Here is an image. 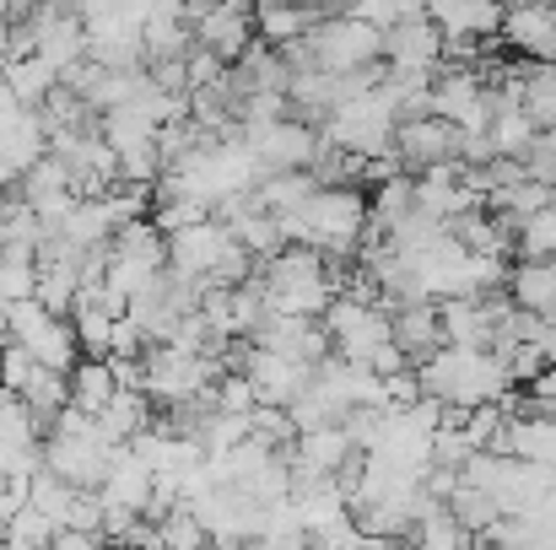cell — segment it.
Returning a JSON list of instances; mask_svg holds the SVG:
<instances>
[{"label": "cell", "mask_w": 556, "mask_h": 550, "mask_svg": "<svg viewBox=\"0 0 556 550\" xmlns=\"http://www.w3.org/2000/svg\"><path fill=\"white\" fill-rule=\"evenodd\" d=\"M519 168H525V179H541V183H552L556 189V141L546 136V130L530 141V152L519 157Z\"/></svg>", "instance_id": "cell-38"}, {"label": "cell", "mask_w": 556, "mask_h": 550, "mask_svg": "<svg viewBox=\"0 0 556 550\" xmlns=\"http://www.w3.org/2000/svg\"><path fill=\"white\" fill-rule=\"evenodd\" d=\"M346 16H363L378 33H389L405 16H421V0H346Z\"/></svg>", "instance_id": "cell-31"}, {"label": "cell", "mask_w": 556, "mask_h": 550, "mask_svg": "<svg viewBox=\"0 0 556 550\" xmlns=\"http://www.w3.org/2000/svg\"><path fill=\"white\" fill-rule=\"evenodd\" d=\"M476 550H497V546H481V540H476Z\"/></svg>", "instance_id": "cell-48"}, {"label": "cell", "mask_w": 556, "mask_h": 550, "mask_svg": "<svg viewBox=\"0 0 556 550\" xmlns=\"http://www.w3.org/2000/svg\"><path fill=\"white\" fill-rule=\"evenodd\" d=\"M49 550H109L98 535H76V529H54V540H49Z\"/></svg>", "instance_id": "cell-43"}, {"label": "cell", "mask_w": 556, "mask_h": 550, "mask_svg": "<svg viewBox=\"0 0 556 550\" xmlns=\"http://www.w3.org/2000/svg\"><path fill=\"white\" fill-rule=\"evenodd\" d=\"M503 43L514 54H525L530 65L556 60V5L552 0H508L503 5Z\"/></svg>", "instance_id": "cell-7"}, {"label": "cell", "mask_w": 556, "mask_h": 550, "mask_svg": "<svg viewBox=\"0 0 556 550\" xmlns=\"http://www.w3.org/2000/svg\"><path fill=\"white\" fill-rule=\"evenodd\" d=\"M157 529H163V546L168 550H200L205 546V529H200V519L189 513L185 502H179L174 513H163V519H157Z\"/></svg>", "instance_id": "cell-33"}, {"label": "cell", "mask_w": 556, "mask_h": 550, "mask_svg": "<svg viewBox=\"0 0 556 550\" xmlns=\"http://www.w3.org/2000/svg\"><path fill=\"white\" fill-rule=\"evenodd\" d=\"M109 254H114V259L152 265V270H168V232H157V227H152V216L125 221V227L109 238Z\"/></svg>", "instance_id": "cell-18"}, {"label": "cell", "mask_w": 556, "mask_h": 550, "mask_svg": "<svg viewBox=\"0 0 556 550\" xmlns=\"http://www.w3.org/2000/svg\"><path fill=\"white\" fill-rule=\"evenodd\" d=\"M76 292H81V281H76V259H38L33 303H38L43 314H54V319H71V308H76Z\"/></svg>", "instance_id": "cell-17"}, {"label": "cell", "mask_w": 556, "mask_h": 550, "mask_svg": "<svg viewBox=\"0 0 556 550\" xmlns=\"http://www.w3.org/2000/svg\"><path fill=\"white\" fill-rule=\"evenodd\" d=\"M416 383L427 399H443V405H492L514 388L508 367L497 351H465V346H438L416 362Z\"/></svg>", "instance_id": "cell-1"}, {"label": "cell", "mask_w": 556, "mask_h": 550, "mask_svg": "<svg viewBox=\"0 0 556 550\" xmlns=\"http://www.w3.org/2000/svg\"><path fill=\"white\" fill-rule=\"evenodd\" d=\"M389 341L410 357V367L421 362L427 351H438V346H443V330H438V303L416 297V303L389 308Z\"/></svg>", "instance_id": "cell-12"}, {"label": "cell", "mask_w": 556, "mask_h": 550, "mask_svg": "<svg viewBox=\"0 0 556 550\" xmlns=\"http://www.w3.org/2000/svg\"><path fill=\"white\" fill-rule=\"evenodd\" d=\"M189 33H194V49H205L222 65H232L254 43V0H205L189 16Z\"/></svg>", "instance_id": "cell-6"}, {"label": "cell", "mask_w": 556, "mask_h": 550, "mask_svg": "<svg viewBox=\"0 0 556 550\" xmlns=\"http://www.w3.org/2000/svg\"><path fill=\"white\" fill-rule=\"evenodd\" d=\"M0 248H5V210H0Z\"/></svg>", "instance_id": "cell-47"}, {"label": "cell", "mask_w": 556, "mask_h": 550, "mask_svg": "<svg viewBox=\"0 0 556 550\" xmlns=\"http://www.w3.org/2000/svg\"><path fill=\"white\" fill-rule=\"evenodd\" d=\"M535 346H541L546 367H556V324H546V330H541V341H535Z\"/></svg>", "instance_id": "cell-44"}, {"label": "cell", "mask_w": 556, "mask_h": 550, "mask_svg": "<svg viewBox=\"0 0 556 550\" xmlns=\"http://www.w3.org/2000/svg\"><path fill=\"white\" fill-rule=\"evenodd\" d=\"M33 281H38V254L22 248V243H5L0 248V308L27 303L33 297Z\"/></svg>", "instance_id": "cell-24"}, {"label": "cell", "mask_w": 556, "mask_h": 550, "mask_svg": "<svg viewBox=\"0 0 556 550\" xmlns=\"http://www.w3.org/2000/svg\"><path fill=\"white\" fill-rule=\"evenodd\" d=\"M71 497H76V486H65L60 475H49L43 464H38V475L27 481V508H38L54 529L65 524V513H71Z\"/></svg>", "instance_id": "cell-28"}, {"label": "cell", "mask_w": 556, "mask_h": 550, "mask_svg": "<svg viewBox=\"0 0 556 550\" xmlns=\"http://www.w3.org/2000/svg\"><path fill=\"white\" fill-rule=\"evenodd\" d=\"M319 125H325V130H319L325 146H341V152H352V157H378V152L394 146L400 114H394V103H389V92H383V76H378V87L346 98V103H336Z\"/></svg>", "instance_id": "cell-2"}, {"label": "cell", "mask_w": 556, "mask_h": 550, "mask_svg": "<svg viewBox=\"0 0 556 550\" xmlns=\"http://www.w3.org/2000/svg\"><path fill=\"white\" fill-rule=\"evenodd\" d=\"M65 378H71V405H76V410H87V415H98V410L114 399V388H119L109 357H81Z\"/></svg>", "instance_id": "cell-21"}, {"label": "cell", "mask_w": 556, "mask_h": 550, "mask_svg": "<svg viewBox=\"0 0 556 550\" xmlns=\"http://www.w3.org/2000/svg\"><path fill=\"white\" fill-rule=\"evenodd\" d=\"M314 189H319V183H314V174H308V168H292V174H265V179L254 183V205H260L265 216H287V210H303Z\"/></svg>", "instance_id": "cell-20"}, {"label": "cell", "mask_w": 556, "mask_h": 550, "mask_svg": "<svg viewBox=\"0 0 556 550\" xmlns=\"http://www.w3.org/2000/svg\"><path fill=\"white\" fill-rule=\"evenodd\" d=\"M443 508H448V513H454V519H459V524H465L470 535H481V529H486L492 519H503V508H497V502H492V497H486L481 486H470L465 475H459V486L448 491V502H443Z\"/></svg>", "instance_id": "cell-26"}, {"label": "cell", "mask_w": 556, "mask_h": 550, "mask_svg": "<svg viewBox=\"0 0 556 550\" xmlns=\"http://www.w3.org/2000/svg\"><path fill=\"white\" fill-rule=\"evenodd\" d=\"M222 76H227V65H222L216 54H205V49H194V43H189V54H185V87H189V92L216 87Z\"/></svg>", "instance_id": "cell-39"}, {"label": "cell", "mask_w": 556, "mask_h": 550, "mask_svg": "<svg viewBox=\"0 0 556 550\" xmlns=\"http://www.w3.org/2000/svg\"><path fill=\"white\" fill-rule=\"evenodd\" d=\"M254 265H260V259H254V254H249L243 243H227V248H222V259L211 265L205 286H243V281L254 276Z\"/></svg>", "instance_id": "cell-34"}, {"label": "cell", "mask_w": 556, "mask_h": 550, "mask_svg": "<svg viewBox=\"0 0 556 550\" xmlns=\"http://www.w3.org/2000/svg\"><path fill=\"white\" fill-rule=\"evenodd\" d=\"M383 65L389 71H438L443 65V33L432 27V16H405L383 33Z\"/></svg>", "instance_id": "cell-10"}, {"label": "cell", "mask_w": 556, "mask_h": 550, "mask_svg": "<svg viewBox=\"0 0 556 550\" xmlns=\"http://www.w3.org/2000/svg\"><path fill=\"white\" fill-rule=\"evenodd\" d=\"M308 550H363V529H357V519H352V513H341V519H330V524L308 529Z\"/></svg>", "instance_id": "cell-35"}, {"label": "cell", "mask_w": 556, "mask_h": 550, "mask_svg": "<svg viewBox=\"0 0 556 550\" xmlns=\"http://www.w3.org/2000/svg\"><path fill=\"white\" fill-rule=\"evenodd\" d=\"M535 136H541V125H535L525 108H497V114H492V125H486L492 152H497V157H514V163L530 152V141H535Z\"/></svg>", "instance_id": "cell-23"}, {"label": "cell", "mask_w": 556, "mask_h": 550, "mask_svg": "<svg viewBox=\"0 0 556 550\" xmlns=\"http://www.w3.org/2000/svg\"><path fill=\"white\" fill-rule=\"evenodd\" d=\"M152 421H157V415H152V399H147L141 388H114V399L98 410V426H103L114 443H130V437H141Z\"/></svg>", "instance_id": "cell-19"}, {"label": "cell", "mask_w": 556, "mask_h": 550, "mask_svg": "<svg viewBox=\"0 0 556 550\" xmlns=\"http://www.w3.org/2000/svg\"><path fill=\"white\" fill-rule=\"evenodd\" d=\"M405 546L410 550H476V535L443 508V502H427L416 513V524L405 529Z\"/></svg>", "instance_id": "cell-15"}, {"label": "cell", "mask_w": 556, "mask_h": 550, "mask_svg": "<svg viewBox=\"0 0 556 550\" xmlns=\"http://www.w3.org/2000/svg\"><path fill=\"white\" fill-rule=\"evenodd\" d=\"M541 130H546V136H552V141H556V114H552V119H546V125H541Z\"/></svg>", "instance_id": "cell-46"}, {"label": "cell", "mask_w": 556, "mask_h": 550, "mask_svg": "<svg viewBox=\"0 0 556 550\" xmlns=\"http://www.w3.org/2000/svg\"><path fill=\"white\" fill-rule=\"evenodd\" d=\"M227 243H232V232H227L216 216H205V221H194V227L168 232V276L205 286V276H211V265L222 259V248H227Z\"/></svg>", "instance_id": "cell-8"}, {"label": "cell", "mask_w": 556, "mask_h": 550, "mask_svg": "<svg viewBox=\"0 0 556 550\" xmlns=\"http://www.w3.org/2000/svg\"><path fill=\"white\" fill-rule=\"evenodd\" d=\"M394 152H400L405 174H421V168H432V163L459 157V130H454V125H443L438 114L400 119V125H394Z\"/></svg>", "instance_id": "cell-11"}, {"label": "cell", "mask_w": 556, "mask_h": 550, "mask_svg": "<svg viewBox=\"0 0 556 550\" xmlns=\"http://www.w3.org/2000/svg\"><path fill=\"white\" fill-rule=\"evenodd\" d=\"M514 254H525V259H556V200L514 227Z\"/></svg>", "instance_id": "cell-27"}, {"label": "cell", "mask_w": 556, "mask_h": 550, "mask_svg": "<svg viewBox=\"0 0 556 550\" xmlns=\"http://www.w3.org/2000/svg\"><path fill=\"white\" fill-rule=\"evenodd\" d=\"M114 448H119V443H114L103 426H92L87 437H54V432H49V443H43V470L60 475V481L76 486V491H98L103 475H109Z\"/></svg>", "instance_id": "cell-4"}, {"label": "cell", "mask_w": 556, "mask_h": 550, "mask_svg": "<svg viewBox=\"0 0 556 550\" xmlns=\"http://www.w3.org/2000/svg\"><path fill=\"white\" fill-rule=\"evenodd\" d=\"M0 540H5V546H22V550H49V540H54V524H49L38 508H27V502H22V508L0 524Z\"/></svg>", "instance_id": "cell-29"}, {"label": "cell", "mask_w": 556, "mask_h": 550, "mask_svg": "<svg viewBox=\"0 0 556 550\" xmlns=\"http://www.w3.org/2000/svg\"><path fill=\"white\" fill-rule=\"evenodd\" d=\"M114 550H168V546H163V529H157L152 519H136V524L125 529V540H119Z\"/></svg>", "instance_id": "cell-41"}, {"label": "cell", "mask_w": 556, "mask_h": 550, "mask_svg": "<svg viewBox=\"0 0 556 550\" xmlns=\"http://www.w3.org/2000/svg\"><path fill=\"white\" fill-rule=\"evenodd\" d=\"M211 405L227 410V415H249V410L260 405V394H254V383H249L243 372H222V378L211 383Z\"/></svg>", "instance_id": "cell-32"}, {"label": "cell", "mask_w": 556, "mask_h": 550, "mask_svg": "<svg viewBox=\"0 0 556 550\" xmlns=\"http://www.w3.org/2000/svg\"><path fill=\"white\" fill-rule=\"evenodd\" d=\"M43 464V443H0V481H33Z\"/></svg>", "instance_id": "cell-36"}, {"label": "cell", "mask_w": 556, "mask_h": 550, "mask_svg": "<svg viewBox=\"0 0 556 550\" xmlns=\"http://www.w3.org/2000/svg\"><path fill=\"white\" fill-rule=\"evenodd\" d=\"M0 81H5V87L16 92V103H27V108H38V103L60 87V76H54L38 54H16V60L0 71Z\"/></svg>", "instance_id": "cell-22"}, {"label": "cell", "mask_w": 556, "mask_h": 550, "mask_svg": "<svg viewBox=\"0 0 556 550\" xmlns=\"http://www.w3.org/2000/svg\"><path fill=\"white\" fill-rule=\"evenodd\" d=\"M141 346H147V341H141V330H136V324H130V319L119 314V319H114V341H109V357H141Z\"/></svg>", "instance_id": "cell-42"}, {"label": "cell", "mask_w": 556, "mask_h": 550, "mask_svg": "<svg viewBox=\"0 0 556 550\" xmlns=\"http://www.w3.org/2000/svg\"><path fill=\"white\" fill-rule=\"evenodd\" d=\"M243 378L254 383L260 405H292L308 383H314V367L298 362V357H281V351H260V346H243Z\"/></svg>", "instance_id": "cell-9"}, {"label": "cell", "mask_w": 556, "mask_h": 550, "mask_svg": "<svg viewBox=\"0 0 556 550\" xmlns=\"http://www.w3.org/2000/svg\"><path fill=\"white\" fill-rule=\"evenodd\" d=\"M314 22H319L314 0H254V38L270 43V49L298 43Z\"/></svg>", "instance_id": "cell-13"}, {"label": "cell", "mask_w": 556, "mask_h": 550, "mask_svg": "<svg viewBox=\"0 0 556 550\" xmlns=\"http://www.w3.org/2000/svg\"><path fill=\"white\" fill-rule=\"evenodd\" d=\"M43 152H49V130H43L38 108H16V114L0 119V163H5L16 179H22Z\"/></svg>", "instance_id": "cell-14"}, {"label": "cell", "mask_w": 556, "mask_h": 550, "mask_svg": "<svg viewBox=\"0 0 556 550\" xmlns=\"http://www.w3.org/2000/svg\"><path fill=\"white\" fill-rule=\"evenodd\" d=\"M16 399H22V405H27V410H33L43 426H49V421H54V415L71 405V378H65V372H49V367H38Z\"/></svg>", "instance_id": "cell-25"}, {"label": "cell", "mask_w": 556, "mask_h": 550, "mask_svg": "<svg viewBox=\"0 0 556 550\" xmlns=\"http://www.w3.org/2000/svg\"><path fill=\"white\" fill-rule=\"evenodd\" d=\"M243 146L254 152L260 174H292V168H308L314 152H319V130L298 114L287 119H270L260 130H243Z\"/></svg>", "instance_id": "cell-5"}, {"label": "cell", "mask_w": 556, "mask_h": 550, "mask_svg": "<svg viewBox=\"0 0 556 550\" xmlns=\"http://www.w3.org/2000/svg\"><path fill=\"white\" fill-rule=\"evenodd\" d=\"M60 529L98 535V529H103V497H98V491H76V497H71V513H65V524H60Z\"/></svg>", "instance_id": "cell-37"}, {"label": "cell", "mask_w": 556, "mask_h": 550, "mask_svg": "<svg viewBox=\"0 0 556 550\" xmlns=\"http://www.w3.org/2000/svg\"><path fill=\"white\" fill-rule=\"evenodd\" d=\"M0 346H11V330H5V308H0Z\"/></svg>", "instance_id": "cell-45"}, {"label": "cell", "mask_w": 556, "mask_h": 550, "mask_svg": "<svg viewBox=\"0 0 556 550\" xmlns=\"http://www.w3.org/2000/svg\"><path fill=\"white\" fill-rule=\"evenodd\" d=\"M33 372H38V362H33V357H27V351H22L16 341H11V346H0V388H11V394H22Z\"/></svg>", "instance_id": "cell-40"}, {"label": "cell", "mask_w": 556, "mask_h": 550, "mask_svg": "<svg viewBox=\"0 0 556 550\" xmlns=\"http://www.w3.org/2000/svg\"><path fill=\"white\" fill-rule=\"evenodd\" d=\"M308 54H314V71H325V76H352V71H372L378 60H383V33L363 22V16H346V11H336V16H319L308 33Z\"/></svg>", "instance_id": "cell-3"}, {"label": "cell", "mask_w": 556, "mask_h": 550, "mask_svg": "<svg viewBox=\"0 0 556 550\" xmlns=\"http://www.w3.org/2000/svg\"><path fill=\"white\" fill-rule=\"evenodd\" d=\"M265 286V281H260ZM270 297V314H292V319H319L336 297V281L330 276H303V281H281V286H265Z\"/></svg>", "instance_id": "cell-16"}, {"label": "cell", "mask_w": 556, "mask_h": 550, "mask_svg": "<svg viewBox=\"0 0 556 550\" xmlns=\"http://www.w3.org/2000/svg\"><path fill=\"white\" fill-rule=\"evenodd\" d=\"M249 437H260L265 448H292V437H298V426H292V415L281 410V405H254L249 410Z\"/></svg>", "instance_id": "cell-30"}]
</instances>
